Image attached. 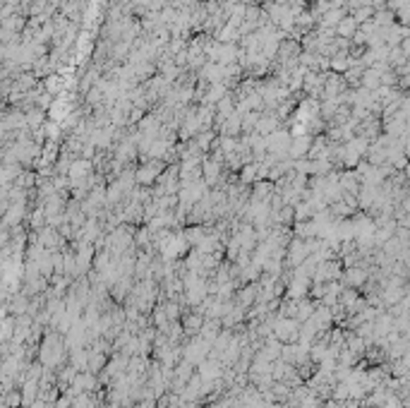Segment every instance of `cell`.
<instances>
[{
	"label": "cell",
	"mask_w": 410,
	"mask_h": 408,
	"mask_svg": "<svg viewBox=\"0 0 410 408\" xmlns=\"http://www.w3.org/2000/svg\"><path fill=\"white\" fill-rule=\"evenodd\" d=\"M355 29H357V22H355L353 17H343V19L336 24V32H339L341 36H353Z\"/></svg>",
	"instance_id": "6da1fadb"
}]
</instances>
